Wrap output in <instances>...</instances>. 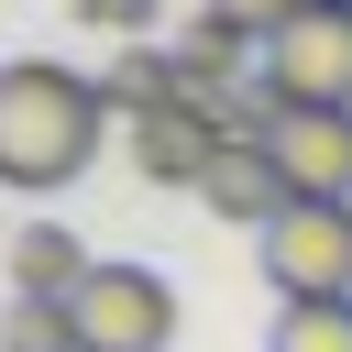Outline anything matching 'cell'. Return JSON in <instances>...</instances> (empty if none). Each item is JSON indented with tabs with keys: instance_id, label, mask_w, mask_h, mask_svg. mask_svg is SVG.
Here are the masks:
<instances>
[{
	"instance_id": "2",
	"label": "cell",
	"mask_w": 352,
	"mask_h": 352,
	"mask_svg": "<svg viewBox=\"0 0 352 352\" xmlns=\"http://www.w3.org/2000/svg\"><path fill=\"white\" fill-rule=\"evenodd\" d=\"M253 253L275 297H352V198H286L253 231Z\"/></svg>"
},
{
	"instance_id": "13",
	"label": "cell",
	"mask_w": 352,
	"mask_h": 352,
	"mask_svg": "<svg viewBox=\"0 0 352 352\" xmlns=\"http://www.w3.org/2000/svg\"><path fill=\"white\" fill-rule=\"evenodd\" d=\"M77 22H99L121 44H154V0H77Z\"/></svg>"
},
{
	"instance_id": "11",
	"label": "cell",
	"mask_w": 352,
	"mask_h": 352,
	"mask_svg": "<svg viewBox=\"0 0 352 352\" xmlns=\"http://www.w3.org/2000/svg\"><path fill=\"white\" fill-rule=\"evenodd\" d=\"M264 352H352V297H286Z\"/></svg>"
},
{
	"instance_id": "5",
	"label": "cell",
	"mask_w": 352,
	"mask_h": 352,
	"mask_svg": "<svg viewBox=\"0 0 352 352\" xmlns=\"http://www.w3.org/2000/svg\"><path fill=\"white\" fill-rule=\"evenodd\" d=\"M264 154H275L286 198H352V110H308V99H286V110L264 121Z\"/></svg>"
},
{
	"instance_id": "10",
	"label": "cell",
	"mask_w": 352,
	"mask_h": 352,
	"mask_svg": "<svg viewBox=\"0 0 352 352\" xmlns=\"http://www.w3.org/2000/svg\"><path fill=\"white\" fill-rule=\"evenodd\" d=\"M99 88H110V110H121V121H143V110L187 99V66H176V44H121V55L99 66Z\"/></svg>"
},
{
	"instance_id": "12",
	"label": "cell",
	"mask_w": 352,
	"mask_h": 352,
	"mask_svg": "<svg viewBox=\"0 0 352 352\" xmlns=\"http://www.w3.org/2000/svg\"><path fill=\"white\" fill-rule=\"evenodd\" d=\"M0 352H77V319H66V297H11V319H0Z\"/></svg>"
},
{
	"instance_id": "1",
	"label": "cell",
	"mask_w": 352,
	"mask_h": 352,
	"mask_svg": "<svg viewBox=\"0 0 352 352\" xmlns=\"http://www.w3.org/2000/svg\"><path fill=\"white\" fill-rule=\"evenodd\" d=\"M110 132V88L55 66V55H11L0 66V187L44 198V187H77L88 154Z\"/></svg>"
},
{
	"instance_id": "14",
	"label": "cell",
	"mask_w": 352,
	"mask_h": 352,
	"mask_svg": "<svg viewBox=\"0 0 352 352\" xmlns=\"http://www.w3.org/2000/svg\"><path fill=\"white\" fill-rule=\"evenodd\" d=\"M198 11H220V22H242V33L264 44V33H275L286 11H308V0H198Z\"/></svg>"
},
{
	"instance_id": "7",
	"label": "cell",
	"mask_w": 352,
	"mask_h": 352,
	"mask_svg": "<svg viewBox=\"0 0 352 352\" xmlns=\"http://www.w3.org/2000/svg\"><path fill=\"white\" fill-rule=\"evenodd\" d=\"M198 209H209V220H231V231H264V220L286 209L275 154H264V143H220V165L198 176Z\"/></svg>"
},
{
	"instance_id": "4",
	"label": "cell",
	"mask_w": 352,
	"mask_h": 352,
	"mask_svg": "<svg viewBox=\"0 0 352 352\" xmlns=\"http://www.w3.org/2000/svg\"><path fill=\"white\" fill-rule=\"evenodd\" d=\"M264 88L308 110H352V0H308L264 33Z\"/></svg>"
},
{
	"instance_id": "6",
	"label": "cell",
	"mask_w": 352,
	"mask_h": 352,
	"mask_svg": "<svg viewBox=\"0 0 352 352\" xmlns=\"http://www.w3.org/2000/svg\"><path fill=\"white\" fill-rule=\"evenodd\" d=\"M220 165V121H209V99H165V110H143L132 121V176H154V187H187L198 198V176Z\"/></svg>"
},
{
	"instance_id": "3",
	"label": "cell",
	"mask_w": 352,
	"mask_h": 352,
	"mask_svg": "<svg viewBox=\"0 0 352 352\" xmlns=\"http://www.w3.org/2000/svg\"><path fill=\"white\" fill-rule=\"evenodd\" d=\"M66 319H77V352H165L176 341V286L154 264H88Z\"/></svg>"
},
{
	"instance_id": "8",
	"label": "cell",
	"mask_w": 352,
	"mask_h": 352,
	"mask_svg": "<svg viewBox=\"0 0 352 352\" xmlns=\"http://www.w3.org/2000/svg\"><path fill=\"white\" fill-rule=\"evenodd\" d=\"M176 66H187V99H220V88H253L242 66H264V44H253L242 22H220V11H187Z\"/></svg>"
},
{
	"instance_id": "9",
	"label": "cell",
	"mask_w": 352,
	"mask_h": 352,
	"mask_svg": "<svg viewBox=\"0 0 352 352\" xmlns=\"http://www.w3.org/2000/svg\"><path fill=\"white\" fill-rule=\"evenodd\" d=\"M0 264H11V297H77L99 253H88L77 231H55V220H33V231H11V253H0Z\"/></svg>"
}]
</instances>
